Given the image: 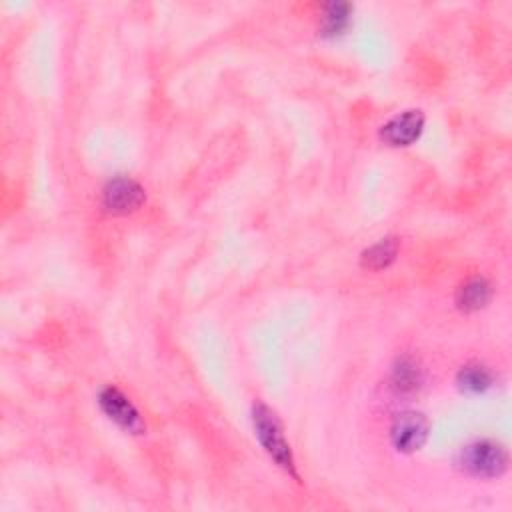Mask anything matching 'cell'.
Wrapping results in <instances>:
<instances>
[{"label": "cell", "instance_id": "cell-10", "mask_svg": "<svg viewBox=\"0 0 512 512\" xmlns=\"http://www.w3.org/2000/svg\"><path fill=\"white\" fill-rule=\"evenodd\" d=\"M390 380H392V388L398 394H412L422 384V370H420V366L414 358L402 356L392 366V378Z\"/></svg>", "mask_w": 512, "mask_h": 512}, {"label": "cell", "instance_id": "cell-9", "mask_svg": "<svg viewBox=\"0 0 512 512\" xmlns=\"http://www.w3.org/2000/svg\"><path fill=\"white\" fill-rule=\"evenodd\" d=\"M494 382L490 368L482 362H468L456 374V384L466 394H482Z\"/></svg>", "mask_w": 512, "mask_h": 512}, {"label": "cell", "instance_id": "cell-3", "mask_svg": "<svg viewBox=\"0 0 512 512\" xmlns=\"http://www.w3.org/2000/svg\"><path fill=\"white\" fill-rule=\"evenodd\" d=\"M430 434V422L422 412L404 410L394 416L390 424L392 446L402 454H412L420 450Z\"/></svg>", "mask_w": 512, "mask_h": 512}, {"label": "cell", "instance_id": "cell-7", "mask_svg": "<svg viewBox=\"0 0 512 512\" xmlns=\"http://www.w3.org/2000/svg\"><path fill=\"white\" fill-rule=\"evenodd\" d=\"M490 298H492V284L482 276H474L458 286L454 300L462 312H476L484 308L490 302Z\"/></svg>", "mask_w": 512, "mask_h": 512}, {"label": "cell", "instance_id": "cell-2", "mask_svg": "<svg viewBox=\"0 0 512 512\" xmlns=\"http://www.w3.org/2000/svg\"><path fill=\"white\" fill-rule=\"evenodd\" d=\"M456 466L474 478H500L508 470V450L496 440H474L460 448Z\"/></svg>", "mask_w": 512, "mask_h": 512}, {"label": "cell", "instance_id": "cell-1", "mask_svg": "<svg viewBox=\"0 0 512 512\" xmlns=\"http://www.w3.org/2000/svg\"><path fill=\"white\" fill-rule=\"evenodd\" d=\"M252 428H254V436L258 438L260 446L274 460V464L278 468H282L294 480H300L292 448L284 436L282 422L276 416V412L270 406H266L264 402H256L252 406Z\"/></svg>", "mask_w": 512, "mask_h": 512}, {"label": "cell", "instance_id": "cell-5", "mask_svg": "<svg viewBox=\"0 0 512 512\" xmlns=\"http://www.w3.org/2000/svg\"><path fill=\"white\" fill-rule=\"evenodd\" d=\"M144 200H146L144 188L128 176L112 178L102 190V204L106 212L118 214V216L136 212L144 204Z\"/></svg>", "mask_w": 512, "mask_h": 512}, {"label": "cell", "instance_id": "cell-6", "mask_svg": "<svg viewBox=\"0 0 512 512\" xmlns=\"http://www.w3.org/2000/svg\"><path fill=\"white\" fill-rule=\"evenodd\" d=\"M424 120L426 118L422 110H416V108L404 110L380 126V138L388 146H396V148L410 146L420 138L424 130Z\"/></svg>", "mask_w": 512, "mask_h": 512}, {"label": "cell", "instance_id": "cell-4", "mask_svg": "<svg viewBox=\"0 0 512 512\" xmlns=\"http://www.w3.org/2000/svg\"><path fill=\"white\" fill-rule=\"evenodd\" d=\"M98 404L108 420L130 434H142L144 422L138 408L130 402V398L116 386H106L98 394Z\"/></svg>", "mask_w": 512, "mask_h": 512}, {"label": "cell", "instance_id": "cell-8", "mask_svg": "<svg viewBox=\"0 0 512 512\" xmlns=\"http://www.w3.org/2000/svg\"><path fill=\"white\" fill-rule=\"evenodd\" d=\"M398 238L394 236H388V238H382L378 242H374L372 246H368L362 254H360V266L364 270H372V272H378V270H384L388 268L396 256H398Z\"/></svg>", "mask_w": 512, "mask_h": 512}, {"label": "cell", "instance_id": "cell-11", "mask_svg": "<svg viewBox=\"0 0 512 512\" xmlns=\"http://www.w3.org/2000/svg\"><path fill=\"white\" fill-rule=\"evenodd\" d=\"M352 4L348 2H330L324 6L322 22H320V34L326 38L340 36L352 20Z\"/></svg>", "mask_w": 512, "mask_h": 512}]
</instances>
